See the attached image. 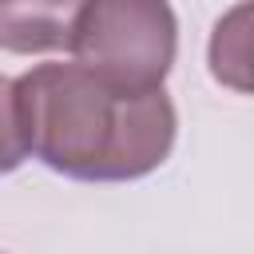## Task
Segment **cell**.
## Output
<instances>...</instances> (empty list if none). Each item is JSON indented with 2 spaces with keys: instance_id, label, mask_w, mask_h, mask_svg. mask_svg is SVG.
Masks as SVG:
<instances>
[{
  "instance_id": "obj_1",
  "label": "cell",
  "mask_w": 254,
  "mask_h": 254,
  "mask_svg": "<svg viewBox=\"0 0 254 254\" xmlns=\"http://www.w3.org/2000/svg\"><path fill=\"white\" fill-rule=\"evenodd\" d=\"M28 155L83 183H127L151 175L175 147V103L167 91L127 95L79 64H40L16 79Z\"/></svg>"
},
{
  "instance_id": "obj_3",
  "label": "cell",
  "mask_w": 254,
  "mask_h": 254,
  "mask_svg": "<svg viewBox=\"0 0 254 254\" xmlns=\"http://www.w3.org/2000/svg\"><path fill=\"white\" fill-rule=\"evenodd\" d=\"M206 64L222 87L254 95V4H234L218 16Z\"/></svg>"
},
{
  "instance_id": "obj_5",
  "label": "cell",
  "mask_w": 254,
  "mask_h": 254,
  "mask_svg": "<svg viewBox=\"0 0 254 254\" xmlns=\"http://www.w3.org/2000/svg\"><path fill=\"white\" fill-rule=\"evenodd\" d=\"M28 159L24 127H20V107H16V79L0 75V175L16 171Z\"/></svg>"
},
{
  "instance_id": "obj_4",
  "label": "cell",
  "mask_w": 254,
  "mask_h": 254,
  "mask_svg": "<svg viewBox=\"0 0 254 254\" xmlns=\"http://www.w3.org/2000/svg\"><path fill=\"white\" fill-rule=\"evenodd\" d=\"M79 4H0V48L52 52L71 48V24Z\"/></svg>"
},
{
  "instance_id": "obj_2",
  "label": "cell",
  "mask_w": 254,
  "mask_h": 254,
  "mask_svg": "<svg viewBox=\"0 0 254 254\" xmlns=\"http://www.w3.org/2000/svg\"><path fill=\"white\" fill-rule=\"evenodd\" d=\"M175 12L155 0H91L75 8L71 56L99 83L151 95L163 91V79L175 64Z\"/></svg>"
}]
</instances>
